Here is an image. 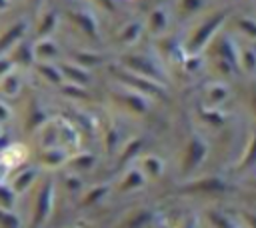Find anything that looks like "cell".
I'll return each instance as SVG.
<instances>
[{
    "mask_svg": "<svg viewBox=\"0 0 256 228\" xmlns=\"http://www.w3.org/2000/svg\"><path fill=\"white\" fill-rule=\"evenodd\" d=\"M54 196H56V190H54V180L48 178L42 182V186L38 188V194L34 198V206H32V218H30V228H42L50 214H52V208H54Z\"/></svg>",
    "mask_w": 256,
    "mask_h": 228,
    "instance_id": "6da1fadb",
    "label": "cell"
},
{
    "mask_svg": "<svg viewBox=\"0 0 256 228\" xmlns=\"http://www.w3.org/2000/svg\"><path fill=\"white\" fill-rule=\"evenodd\" d=\"M26 28H28L26 20H16L10 26H6L0 34V54H8L20 40H24Z\"/></svg>",
    "mask_w": 256,
    "mask_h": 228,
    "instance_id": "7a4b0ae2",
    "label": "cell"
},
{
    "mask_svg": "<svg viewBox=\"0 0 256 228\" xmlns=\"http://www.w3.org/2000/svg\"><path fill=\"white\" fill-rule=\"evenodd\" d=\"M26 156H28L26 146H24V144H18V142H12V144H8V146L0 152V162H2L8 170H14V168H18V166L24 164Z\"/></svg>",
    "mask_w": 256,
    "mask_h": 228,
    "instance_id": "3957f363",
    "label": "cell"
},
{
    "mask_svg": "<svg viewBox=\"0 0 256 228\" xmlns=\"http://www.w3.org/2000/svg\"><path fill=\"white\" fill-rule=\"evenodd\" d=\"M8 58L12 60V64H14L16 68H30V66L36 62L32 44H30V42H24V40H20V42L8 52Z\"/></svg>",
    "mask_w": 256,
    "mask_h": 228,
    "instance_id": "277c9868",
    "label": "cell"
},
{
    "mask_svg": "<svg viewBox=\"0 0 256 228\" xmlns=\"http://www.w3.org/2000/svg\"><path fill=\"white\" fill-rule=\"evenodd\" d=\"M32 48L36 62H54L60 56V48L52 38H38L32 44Z\"/></svg>",
    "mask_w": 256,
    "mask_h": 228,
    "instance_id": "5b68a950",
    "label": "cell"
},
{
    "mask_svg": "<svg viewBox=\"0 0 256 228\" xmlns=\"http://www.w3.org/2000/svg\"><path fill=\"white\" fill-rule=\"evenodd\" d=\"M36 178H38V170H36L34 166H26V168L18 170V172L12 176V180H10L8 184H10V188H12V190L16 192V196H18V194L26 192V190L36 182Z\"/></svg>",
    "mask_w": 256,
    "mask_h": 228,
    "instance_id": "8992f818",
    "label": "cell"
},
{
    "mask_svg": "<svg viewBox=\"0 0 256 228\" xmlns=\"http://www.w3.org/2000/svg\"><path fill=\"white\" fill-rule=\"evenodd\" d=\"M68 154L62 146H52V148H42L40 150V166L44 168H60L62 164H66Z\"/></svg>",
    "mask_w": 256,
    "mask_h": 228,
    "instance_id": "52a82bcc",
    "label": "cell"
},
{
    "mask_svg": "<svg viewBox=\"0 0 256 228\" xmlns=\"http://www.w3.org/2000/svg\"><path fill=\"white\" fill-rule=\"evenodd\" d=\"M22 86H24V80H22V74H20L18 68H14L10 74H6L4 78H0V92L4 96H8V98L18 96L20 90H22Z\"/></svg>",
    "mask_w": 256,
    "mask_h": 228,
    "instance_id": "ba28073f",
    "label": "cell"
},
{
    "mask_svg": "<svg viewBox=\"0 0 256 228\" xmlns=\"http://www.w3.org/2000/svg\"><path fill=\"white\" fill-rule=\"evenodd\" d=\"M56 24H58V14H56L54 10L44 12V14L40 16L38 24H36V36H38V38H50V34L54 32Z\"/></svg>",
    "mask_w": 256,
    "mask_h": 228,
    "instance_id": "9c48e42d",
    "label": "cell"
},
{
    "mask_svg": "<svg viewBox=\"0 0 256 228\" xmlns=\"http://www.w3.org/2000/svg\"><path fill=\"white\" fill-rule=\"evenodd\" d=\"M36 70L50 84H62V80H64L62 78V72H60V66H56L54 62H38Z\"/></svg>",
    "mask_w": 256,
    "mask_h": 228,
    "instance_id": "30bf717a",
    "label": "cell"
},
{
    "mask_svg": "<svg viewBox=\"0 0 256 228\" xmlns=\"http://www.w3.org/2000/svg\"><path fill=\"white\" fill-rule=\"evenodd\" d=\"M60 72H62V78H68V80H72L74 84H86L88 82V74H86V70H82L80 66H76V64H60Z\"/></svg>",
    "mask_w": 256,
    "mask_h": 228,
    "instance_id": "8fae6325",
    "label": "cell"
},
{
    "mask_svg": "<svg viewBox=\"0 0 256 228\" xmlns=\"http://www.w3.org/2000/svg\"><path fill=\"white\" fill-rule=\"evenodd\" d=\"M14 206H16V192L10 188L8 182H0V208L14 210Z\"/></svg>",
    "mask_w": 256,
    "mask_h": 228,
    "instance_id": "7c38bea8",
    "label": "cell"
},
{
    "mask_svg": "<svg viewBox=\"0 0 256 228\" xmlns=\"http://www.w3.org/2000/svg\"><path fill=\"white\" fill-rule=\"evenodd\" d=\"M70 18H72L86 34H92V36L96 34V24H94V20H92L86 12H70Z\"/></svg>",
    "mask_w": 256,
    "mask_h": 228,
    "instance_id": "4fadbf2b",
    "label": "cell"
},
{
    "mask_svg": "<svg viewBox=\"0 0 256 228\" xmlns=\"http://www.w3.org/2000/svg\"><path fill=\"white\" fill-rule=\"evenodd\" d=\"M28 130H34V128H40L46 120H44V114H42V108L36 104V102H30L28 106Z\"/></svg>",
    "mask_w": 256,
    "mask_h": 228,
    "instance_id": "5bb4252c",
    "label": "cell"
},
{
    "mask_svg": "<svg viewBox=\"0 0 256 228\" xmlns=\"http://www.w3.org/2000/svg\"><path fill=\"white\" fill-rule=\"evenodd\" d=\"M0 226L2 228H22V220L14 210H2L0 208Z\"/></svg>",
    "mask_w": 256,
    "mask_h": 228,
    "instance_id": "9a60e30c",
    "label": "cell"
},
{
    "mask_svg": "<svg viewBox=\"0 0 256 228\" xmlns=\"http://www.w3.org/2000/svg\"><path fill=\"white\" fill-rule=\"evenodd\" d=\"M66 162L74 170H88L92 166V162H94V156H90V154H76V156H70Z\"/></svg>",
    "mask_w": 256,
    "mask_h": 228,
    "instance_id": "2e32d148",
    "label": "cell"
},
{
    "mask_svg": "<svg viewBox=\"0 0 256 228\" xmlns=\"http://www.w3.org/2000/svg\"><path fill=\"white\" fill-rule=\"evenodd\" d=\"M16 66L12 64V60L8 58V54H0V78H4L6 74H10Z\"/></svg>",
    "mask_w": 256,
    "mask_h": 228,
    "instance_id": "e0dca14e",
    "label": "cell"
},
{
    "mask_svg": "<svg viewBox=\"0 0 256 228\" xmlns=\"http://www.w3.org/2000/svg\"><path fill=\"white\" fill-rule=\"evenodd\" d=\"M104 192H106V188H92V190H90V192H88V194L84 196L82 204H84V206H88V204L96 202V200H98V198H100V196H102Z\"/></svg>",
    "mask_w": 256,
    "mask_h": 228,
    "instance_id": "ac0fdd59",
    "label": "cell"
},
{
    "mask_svg": "<svg viewBox=\"0 0 256 228\" xmlns=\"http://www.w3.org/2000/svg\"><path fill=\"white\" fill-rule=\"evenodd\" d=\"M10 118H12V108H10V106L0 98V126H2V124H6Z\"/></svg>",
    "mask_w": 256,
    "mask_h": 228,
    "instance_id": "d6986e66",
    "label": "cell"
},
{
    "mask_svg": "<svg viewBox=\"0 0 256 228\" xmlns=\"http://www.w3.org/2000/svg\"><path fill=\"white\" fill-rule=\"evenodd\" d=\"M8 4H10V0H0V10H6Z\"/></svg>",
    "mask_w": 256,
    "mask_h": 228,
    "instance_id": "ffe728a7",
    "label": "cell"
},
{
    "mask_svg": "<svg viewBox=\"0 0 256 228\" xmlns=\"http://www.w3.org/2000/svg\"><path fill=\"white\" fill-rule=\"evenodd\" d=\"M220 224H222V226H224V228H234V226H232V224H230V222H228V220H220Z\"/></svg>",
    "mask_w": 256,
    "mask_h": 228,
    "instance_id": "44dd1931",
    "label": "cell"
},
{
    "mask_svg": "<svg viewBox=\"0 0 256 228\" xmlns=\"http://www.w3.org/2000/svg\"><path fill=\"white\" fill-rule=\"evenodd\" d=\"M248 220H250V224L256 228V216H248Z\"/></svg>",
    "mask_w": 256,
    "mask_h": 228,
    "instance_id": "7402d4cb",
    "label": "cell"
},
{
    "mask_svg": "<svg viewBox=\"0 0 256 228\" xmlns=\"http://www.w3.org/2000/svg\"><path fill=\"white\" fill-rule=\"evenodd\" d=\"M98 2H102V4H104V6H108V8L112 6V2H110V0H98Z\"/></svg>",
    "mask_w": 256,
    "mask_h": 228,
    "instance_id": "603a6c76",
    "label": "cell"
},
{
    "mask_svg": "<svg viewBox=\"0 0 256 228\" xmlns=\"http://www.w3.org/2000/svg\"><path fill=\"white\" fill-rule=\"evenodd\" d=\"M40 2H42V0H30V4H32V6H38Z\"/></svg>",
    "mask_w": 256,
    "mask_h": 228,
    "instance_id": "cb8c5ba5",
    "label": "cell"
},
{
    "mask_svg": "<svg viewBox=\"0 0 256 228\" xmlns=\"http://www.w3.org/2000/svg\"><path fill=\"white\" fill-rule=\"evenodd\" d=\"M2 136H4V130H2V126H0V138H2Z\"/></svg>",
    "mask_w": 256,
    "mask_h": 228,
    "instance_id": "d4e9b609",
    "label": "cell"
}]
</instances>
